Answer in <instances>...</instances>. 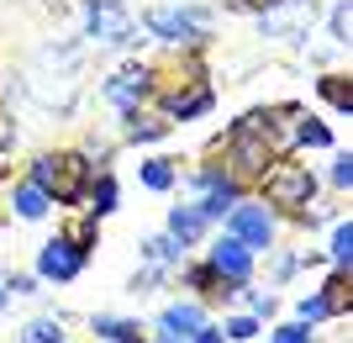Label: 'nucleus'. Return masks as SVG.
Wrapping results in <instances>:
<instances>
[{"mask_svg": "<svg viewBox=\"0 0 353 343\" xmlns=\"http://www.w3.org/2000/svg\"><path fill=\"white\" fill-rule=\"evenodd\" d=\"M27 179L37 185V190H48V201L53 206H85V190H90V179H95V164H90L85 153H37L27 169Z\"/></svg>", "mask_w": 353, "mask_h": 343, "instance_id": "nucleus-1", "label": "nucleus"}, {"mask_svg": "<svg viewBox=\"0 0 353 343\" xmlns=\"http://www.w3.org/2000/svg\"><path fill=\"white\" fill-rule=\"evenodd\" d=\"M259 201L274 211H306L311 201H316V175H311V164H301V159H274V164L259 175Z\"/></svg>", "mask_w": 353, "mask_h": 343, "instance_id": "nucleus-2", "label": "nucleus"}, {"mask_svg": "<svg viewBox=\"0 0 353 343\" xmlns=\"http://www.w3.org/2000/svg\"><path fill=\"white\" fill-rule=\"evenodd\" d=\"M143 32L148 37H159L163 48H201L211 32V11L206 6H153V11L143 16Z\"/></svg>", "mask_w": 353, "mask_h": 343, "instance_id": "nucleus-3", "label": "nucleus"}, {"mask_svg": "<svg viewBox=\"0 0 353 343\" xmlns=\"http://www.w3.org/2000/svg\"><path fill=\"white\" fill-rule=\"evenodd\" d=\"M274 159H280V143L269 133H248V127H232V133H227V159H221V169H227L237 185H259V175H264Z\"/></svg>", "mask_w": 353, "mask_h": 343, "instance_id": "nucleus-4", "label": "nucleus"}, {"mask_svg": "<svg viewBox=\"0 0 353 343\" xmlns=\"http://www.w3.org/2000/svg\"><path fill=\"white\" fill-rule=\"evenodd\" d=\"M221 222H227V233H232L243 248H253V254H259V248L269 254V248H274V238H280V211L264 206V201H248V195H243V201H237Z\"/></svg>", "mask_w": 353, "mask_h": 343, "instance_id": "nucleus-5", "label": "nucleus"}, {"mask_svg": "<svg viewBox=\"0 0 353 343\" xmlns=\"http://www.w3.org/2000/svg\"><path fill=\"white\" fill-rule=\"evenodd\" d=\"M85 37L111 48H137L143 43V27L132 21V11L121 0H85Z\"/></svg>", "mask_w": 353, "mask_h": 343, "instance_id": "nucleus-6", "label": "nucleus"}, {"mask_svg": "<svg viewBox=\"0 0 353 343\" xmlns=\"http://www.w3.org/2000/svg\"><path fill=\"white\" fill-rule=\"evenodd\" d=\"M153 101L169 121H195V117H211L216 90L206 79H179V85H153Z\"/></svg>", "mask_w": 353, "mask_h": 343, "instance_id": "nucleus-7", "label": "nucleus"}, {"mask_svg": "<svg viewBox=\"0 0 353 343\" xmlns=\"http://www.w3.org/2000/svg\"><path fill=\"white\" fill-rule=\"evenodd\" d=\"M90 264V248H79V243H69L59 233V238H48L43 248H37V280H53V285H69L79 280Z\"/></svg>", "mask_w": 353, "mask_h": 343, "instance_id": "nucleus-8", "label": "nucleus"}, {"mask_svg": "<svg viewBox=\"0 0 353 343\" xmlns=\"http://www.w3.org/2000/svg\"><path fill=\"white\" fill-rule=\"evenodd\" d=\"M153 85H159V79H153L148 63H121L117 75L101 85V95L117 106V111H127V106H148L153 101Z\"/></svg>", "mask_w": 353, "mask_h": 343, "instance_id": "nucleus-9", "label": "nucleus"}, {"mask_svg": "<svg viewBox=\"0 0 353 343\" xmlns=\"http://www.w3.org/2000/svg\"><path fill=\"white\" fill-rule=\"evenodd\" d=\"M206 264L216 269V275L232 285V291L253 280V248H243L232 233H227V238H211V243H206Z\"/></svg>", "mask_w": 353, "mask_h": 343, "instance_id": "nucleus-10", "label": "nucleus"}, {"mask_svg": "<svg viewBox=\"0 0 353 343\" xmlns=\"http://www.w3.org/2000/svg\"><path fill=\"white\" fill-rule=\"evenodd\" d=\"M121 133H127V143H159V137H169L174 133V121L163 117V111H148V106H127L121 111Z\"/></svg>", "mask_w": 353, "mask_h": 343, "instance_id": "nucleus-11", "label": "nucleus"}, {"mask_svg": "<svg viewBox=\"0 0 353 343\" xmlns=\"http://www.w3.org/2000/svg\"><path fill=\"white\" fill-rule=\"evenodd\" d=\"M195 328H206V306H201V301H174V306H163L159 312V333L163 338H190Z\"/></svg>", "mask_w": 353, "mask_h": 343, "instance_id": "nucleus-12", "label": "nucleus"}, {"mask_svg": "<svg viewBox=\"0 0 353 343\" xmlns=\"http://www.w3.org/2000/svg\"><path fill=\"white\" fill-rule=\"evenodd\" d=\"M237 201H243V185H237L232 175H221V179H211L206 190H201V201H195V206H201V217H206V222H221Z\"/></svg>", "mask_w": 353, "mask_h": 343, "instance_id": "nucleus-13", "label": "nucleus"}, {"mask_svg": "<svg viewBox=\"0 0 353 343\" xmlns=\"http://www.w3.org/2000/svg\"><path fill=\"white\" fill-rule=\"evenodd\" d=\"M316 296H322L327 317H348V312H353V269L332 264V275H327V285L316 291Z\"/></svg>", "mask_w": 353, "mask_h": 343, "instance_id": "nucleus-14", "label": "nucleus"}, {"mask_svg": "<svg viewBox=\"0 0 353 343\" xmlns=\"http://www.w3.org/2000/svg\"><path fill=\"white\" fill-rule=\"evenodd\" d=\"M169 233H174V238L185 243V248H195V243H201V238L211 233V222L201 217V206L190 201V206H169Z\"/></svg>", "mask_w": 353, "mask_h": 343, "instance_id": "nucleus-15", "label": "nucleus"}, {"mask_svg": "<svg viewBox=\"0 0 353 343\" xmlns=\"http://www.w3.org/2000/svg\"><path fill=\"white\" fill-rule=\"evenodd\" d=\"M185 285H190L201 301H232V285L221 280V275L206 264V259H201V264H185Z\"/></svg>", "mask_w": 353, "mask_h": 343, "instance_id": "nucleus-16", "label": "nucleus"}, {"mask_svg": "<svg viewBox=\"0 0 353 343\" xmlns=\"http://www.w3.org/2000/svg\"><path fill=\"white\" fill-rule=\"evenodd\" d=\"M316 95H322L338 117H353V79L343 75V69H327V75L316 79Z\"/></svg>", "mask_w": 353, "mask_h": 343, "instance_id": "nucleus-17", "label": "nucleus"}, {"mask_svg": "<svg viewBox=\"0 0 353 343\" xmlns=\"http://www.w3.org/2000/svg\"><path fill=\"white\" fill-rule=\"evenodd\" d=\"M185 254H190V248H185L174 233H153V238H143V259H148V264L179 269V264H185Z\"/></svg>", "mask_w": 353, "mask_h": 343, "instance_id": "nucleus-18", "label": "nucleus"}, {"mask_svg": "<svg viewBox=\"0 0 353 343\" xmlns=\"http://www.w3.org/2000/svg\"><path fill=\"white\" fill-rule=\"evenodd\" d=\"M90 333H95L101 343H148L137 322H127V317H105V312L90 317Z\"/></svg>", "mask_w": 353, "mask_h": 343, "instance_id": "nucleus-19", "label": "nucleus"}, {"mask_svg": "<svg viewBox=\"0 0 353 343\" xmlns=\"http://www.w3.org/2000/svg\"><path fill=\"white\" fill-rule=\"evenodd\" d=\"M48 206H53V201H48V190H37L32 179H21V185L11 190V211L21 217V222H43Z\"/></svg>", "mask_w": 353, "mask_h": 343, "instance_id": "nucleus-20", "label": "nucleus"}, {"mask_svg": "<svg viewBox=\"0 0 353 343\" xmlns=\"http://www.w3.org/2000/svg\"><path fill=\"white\" fill-rule=\"evenodd\" d=\"M121 206V185L111 175H101V179H90V190H85V211L90 217H111V211Z\"/></svg>", "mask_w": 353, "mask_h": 343, "instance_id": "nucleus-21", "label": "nucleus"}, {"mask_svg": "<svg viewBox=\"0 0 353 343\" xmlns=\"http://www.w3.org/2000/svg\"><path fill=\"white\" fill-rule=\"evenodd\" d=\"M290 137H295V148H332V133H327V121H316V117H301V111H295V127H290Z\"/></svg>", "mask_w": 353, "mask_h": 343, "instance_id": "nucleus-22", "label": "nucleus"}, {"mask_svg": "<svg viewBox=\"0 0 353 343\" xmlns=\"http://www.w3.org/2000/svg\"><path fill=\"white\" fill-rule=\"evenodd\" d=\"M16 343H63V317H32Z\"/></svg>", "mask_w": 353, "mask_h": 343, "instance_id": "nucleus-23", "label": "nucleus"}, {"mask_svg": "<svg viewBox=\"0 0 353 343\" xmlns=\"http://www.w3.org/2000/svg\"><path fill=\"white\" fill-rule=\"evenodd\" d=\"M174 179H179L174 159H148V164H143V185H148V190H174Z\"/></svg>", "mask_w": 353, "mask_h": 343, "instance_id": "nucleus-24", "label": "nucleus"}, {"mask_svg": "<svg viewBox=\"0 0 353 343\" xmlns=\"http://www.w3.org/2000/svg\"><path fill=\"white\" fill-rule=\"evenodd\" d=\"M327 37H332V48H348L353 43V6H348V0L332 6V16H327Z\"/></svg>", "mask_w": 353, "mask_h": 343, "instance_id": "nucleus-25", "label": "nucleus"}, {"mask_svg": "<svg viewBox=\"0 0 353 343\" xmlns=\"http://www.w3.org/2000/svg\"><path fill=\"white\" fill-rule=\"evenodd\" d=\"M327 259H332V264H343V269H353V222H338V227H332Z\"/></svg>", "mask_w": 353, "mask_h": 343, "instance_id": "nucleus-26", "label": "nucleus"}, {"mask_svg": "<svg viewBox=\"0 0 353 343\" xmlns=\"http://www.w3.org/2000/svg\"><path fill=\"white\" fill-rule=\"evenodd\" d=\"M232 296H237V301H243V306H248V312H253V317H274V312H280V301L269 296V291H253V280H248V285H237Z\"/></svg>", "mask_w": 353, "mask_h": 343, "instance_id": "nucleus-27", "label": "nucleus"}, {"mask_svg": "<svg viewBox=\"0 0 353 343\" xmlns=\"http://www.w3.org/2000/svg\"><path fill=\"white\" fill-rule=\"evenodd\" d=\"M63 238H69V243H79V248H95V243H101V217H90V211H85L79 222H69V227H63Z\"/></svg>", "mask_w": 353, "mask_h": 343, "instance_id": "nucleus-28", "label": "nucleus"}, {"mask_svg": "<svg viewBox=\"0 0 353 343\" xmlns=\"http://www.w3.org/2000/svg\"><path fill=\"white\" fill-rule=\"evenodd\" d=\"M295 322H306V328H316V322H327V306H322V296H316V291L295 301Z\"/></svg>", "mask_w": 353, "mask_h": 343, "instance_id": "nucleus-29", "label": "nucleus"}, {"mask_svg": "<svg viewBox=\"0 0 353 343\" xmlns=\"http://www.w3.org/2000/svg\"><path fill=\"white\" fill-rule=\"evenodd\" d=\"M163 280H169V269H163V264H153V269H143V275H132V285H127V291H132V296H153V291H159Z\"/></svg>", "mask_w": 353, "mask_h": 343, "instance_id": "nucleus-30", "label": "nucleus"}, {"mask_svg": "<svg viewBox=\"0 0 353 343\" xmlns=\"http://www.w3.org/2000/svg\"><path fill=\"white\" fill-rule=\"evenodd\" d=\"M221 338H232V343H248V338H259V317H232V322H221Z\"/></svg>", "mask_w": 353, "mask_h": 343, "instance_id": "nucleus-31", "label": "nucleus"}, {"mask_svg": "<svg viewBox=\"0 0 353 343\" xmlns=\"http://www.w3.org/2000/svg\"><path fill=\"white\" fill-rule=\"evenodd\" d=\"M332 190H353V153H332Z\"/></svg>", "mask_w": 353, "mask_h": 343, "instance_id": "nucleus-32", "label": "nucleus"}, {"mask_svg": "<svg viewBox=\"0 0 353 343\" xmlns=\"http://www.w3.org/2000/svg\"><path fill=\"white\" fill-rule=\"evenodd\" d=\"M316 333L306 328V322H280V328L269 333V343H311Z\"/></svg>", "mask_w": 353, "mask_h": 343, "instance_id": "nucleus-33", "label": "nucleus"}, {"mask_svg": "<svg viewBox=\"0 0 353 343\" xmlns=\"http://www.w3.org/2000/svg\"><path fill=\"white\" fill-rule=\"evenodd\" d=\"M11 296H37V275H11V280H0Z\"/></svg>", "mask_w": 353, "mask_h": 343, "instance_id": "nucleus-34", "label": "nucleus"}, {"mask_svg": "<svg viewBox=\"0 0 353 343\" xmlns=\"http://www.w3.org/2000/svg\"><path fill=\"white\" fill-rule=\"evenodd\" d=\"M295 269H301V254H280L274 259V280H290Z\"/></svg>", "mask_w": 353, "mask_h": 343, "instance_id": "nucleus-35", "label": "nucleus"}, {"mask_svg": "<svg viewBox=\"0 0 353 343\" xmlns=\"http://www.w3.org/2000/svg\"><path fill=\"white\" fill-rule=\"evenodd\" d=\"M11 143H16V121L11 111H0V153H11Z\"/></svg>", "mask_w": 353, "mask_h": 343, "instance_id": "nucleus-36", "label": "nucleus"}, {"mask_svg": "<svg viewBox=\"0 0 353 343\" xmlns=\"http://www.w3.org/2000/svg\"><path fill=\"white\" fill-rule=\"evenodd\" d=\"M185 343H227V338H221V328H211V322H206V328H195Z\"/></svg>", "mask_w": 353, "mask_h": 343, "instance_id": "nucleus-37", "label": "nucleus"}, {"mask_svg": "<svg viewBox=\"0 0 353 343\" xmlns=\"http://www.w3.org/2000/svg\"><path fill=\"white\" fill-rule=\"evenodd\" d=\"M237 6H243V11H253V16H259V11H269L274 0H237Z\"/></svg>", "mask_w": 353, "mask_h": 343, "instance_id": "nucleus-38", "label": "nucleus"}, {"mask_svg": "<svg viewBox=\"0 0 353 343\" xmlns=\"http://www.w3.org/2000/svg\"><path fill=\"white\" fill-rule=\"evenodd\" d=\"M153 343H179V338H163V333H159V338H153Z\"/></svg>", "mask_w": 353, "mask_h": 343, "instance_id": "nucleus-39", "label": "nucleus"}, {"mask_svg": "<svg viewBox=\"0 0 353 343\" xmlns=\"http://www.w3.org/2000/svg\"><path fill=\"white\" fill-rule=\"evenodd\" d=\"M0 306H6V285H0Z\"/></svg>", "mask_w": 353, "mask_h": 343, "instance_id": "nucleus-40", "label": "nucleus"}, {"mask_svg": "<svg viewBox=\"0 0 353 343\" xmlns=\"http://www.w3.org/2000/svg\"><path fill=\"white\" fill-rule=\"evenodd\" d=\"M311 343H316V338H311Z\"/></svg>", "mask_w": 353, "mask_h": 343, "instance_id": "nucleus-41", "label": "nucleus"}]
</instances>
